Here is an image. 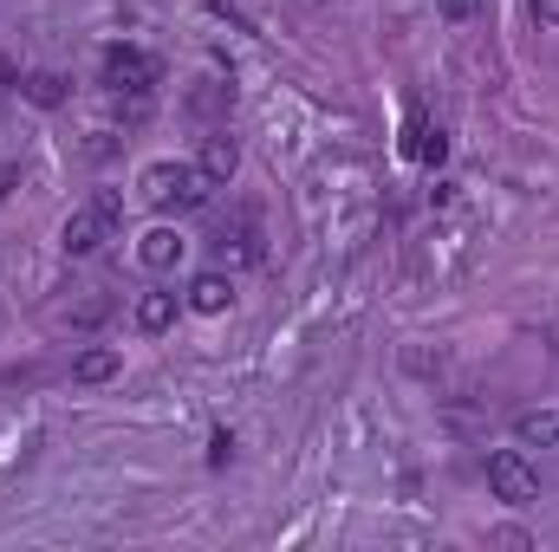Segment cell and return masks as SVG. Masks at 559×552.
Segmentation results:
<instances>
[{
  "mask_svg": "<svg viewBox=\"0 0 559 552\" xmlns=\"http://www.w3.org/2000/svg\"><path fill=\"white\" fill-rule=\"evenodd\" d=\"M138 195L150 208H176V215H189V208H202L209 195H215V182L195 169V163H150L138 176Z\"/></svg>",
  "mask_w": 559,
  "mask_h": 552,
  "instance_id": "cell-1",
  "label": "cell"
},
{
  "mask_svg": "<svg viewBox=\"0 0 559 552\" xmlns=\"http://www.w3.org/2000/svg\"><path fill=\"white\" fill-rule=\"evenodd\" d=\"M20 92H26V98H33L39 111H59V105H66V79H59V72H33V79H26Z\"/></svg>",
  "mask_w": 559,
  "mask_h": 552,
  "instance_id": "cell-13",
  "label": "cell"
},
{
  "mask_svg": "<svg viewBox=\"0 0 559 552\" xmlns=\"http://www.w3.org/2000/svg\"><path fill=\"white\" fill-rule=\"evenodd\" d=\"M182 254H189V241L176 235V228H150L138 241V261L150 274H169V267H182Z\"/></svg>",
  "mask_w": 559,
  "mask_h": 552,
  "instance_id": "cell-7",
  "label": "cell"
},
{
  "mask_svg": "<svg viewBox=\"0 0 559 552\" xmlns=\"http://www.w3.org/2000/svg\"><path fill=\"white\" fill-rule=\"evenodd\" d=\"M118 364H124V358H118L111 345H92V351H79V358H72V377H79V384H111V377H118Z\"/></svg>",
  "mask_w": 559,
  "mask_h": 552,
  "instance_id": "cell-10",
  "label": "cell"
},
{
  "mask_svg": "<svg viewBox=\"0 0 559 552\" xmlns=\"http://www.w3.org/2000/svg\"><path fill=\"white\" fill-rule=\"evenodd\" d=\"M514 442L521 448H559V410H521L514 416Z\"/></svg>",
  "mask_w": 559,
  "mask_h": 552,
  "instance_id": "cell-8",
  "label": "cell"
},
{
  "mask_svg": "<svg viewBox=\"0 0 559 552\" xmlns=\"http://www.w3.org/2000/svg\"><path fill=\"white\" fill-rule=\"evenodd\" d=\"M156 79H163V65H156L143 46H111V52H105V85H111V92L150 98V92H156Z\"/></svg>",
  "mask_w": 559,
  "mask_h": 552,
  "instance_id": "cell-4",
  "label": "cell"
},
{
  "mask_svg": "<svg viewBox=\"0 0 559 552\" xmlns=\"http://www.w3.org/2000/svg\"><path fill=\"white\" fill-rule=\"evenodd\" d=\"M481 13V0H442V20H475Z\"/></svg>",
  "mask_w": 559,
  "mask_h": 552,
  "instance_id": "cell-16",
  "label": "cell"
},
{
  "mask_svg": "<svg viewBox=\"0 0 559 552\" xmlns=\"http://www.w3.org/2000/svg\"><path fill=\"white\" fill-rule=\"evenodd\" d=\"M189 312H202V319H222L228 305H235V279H228V267H209V274L189 279Z\"/></svg>",
  "mask_w": 559,
  "mask_h": 552,
  "instance_id": "cell-5",
  "label": "cell"
},
{
  "mask_svg": "<svg viewBox=\"0 0 559 552\" xmlns=\"http://www.w3.org/2000/svg\"><path fill=\"white\" fill-rule=\"evenodd\" d=\"M534 13H540V26H559V0H534Z\"/></svg>",
  "mask_w": 559,
  "mask_h": 552,
  "instance_id": "cell-17",
  "label": "cell"
},
{
  "mask_svg": "<svg viewBox=\"0 0 559 552\" xmlns=\"http://www.w3.org/2000/svg\"><path fill=\"white\" fill-rule=\"evenodd\" d=\"M411 156H423V163H442V156H449L442 124H429V118H423V105H411Z\"/></svg>",
  "mask_w": 559,
  "mask_h": 552,
  "instance_id": "cell-12",
  "label": "cell"
},
{
  "mask_svg": "<svg viewBox=\"0 0 559 552\" xmlns=\"http://www.w3.org/2000/svg\"><path fill=\"white\" fill-rule=\"evenodd\" d=\"M118 221H124V195H118V189H98L85 208H72V215H66L59 248H66V254H98V248L118 235Z\"/></svg>",
  "mask_w": 559,
  "mask_h": 552,
  "instance_id": "cell-2",
  "label": "cell"
},
{
  "mask_svg": "<svg viewBox=\"0 0 559 552\" xmlns=\"http://www.w3.org/2000/svg\"><path fill=\"white\" fill-rule=\"evenodd\" d=\"M176 325V292H138V332L163 338Z\"/></svg>",
  "mask_w": 559,
  "mask_h": 552,
  "instance_id": "cell-11",
  "label": "cell"
},
{
  "mask_svg": "<svg viewBox=\"0 0 559 552\" xmlns=\"http://www.w3.org/2000/svg\"><path fill=\"white\" fill-rule=\"evenodd\" d=\"M235 105V85H222V79H202L195 92H189V111H202V118H215V111H228Z\"/></svg>",
  "mask_w": 559,
  "mask_h": 552,
  "instance_id": "cell-14",
  "label": "cell"
},
{
  "mask_svg": "<svg viewBox=\"0 0 559 552\" xmlns=\"http://www.w3.org/2000/svg\"><path fill=\"white\" fill-rule=\"evenodd\" d=\"M488 488H495V501H508V507H534V501H540V475H534V461H527L521 448H495V455H488Z\"/></svg>",
  "mask_w": 559,
  "mask_h": 552,
  "instance_id": "cell-3",
  "label": "cell"
},
{
  "mask_svg": "<svg viewBox=\"0 0 559 552\" xmlns=\"http://www.w3.org/2000/svg\"><path fill=\"white\" fill-rule=\"evenodd\" d=\"M228 455H235V435H228V429H215V442H209V461H215V468H222V461H228Z\"/></svg>",
  "mask_w": 559,
  "mask_h": 552,
  "instance_id": "cell-15",
  "label": "cell"
},
{
  "mask_svg": "<svg viewBox=\"0 0 559 552\" xmlns=\"http://www.w3.org/2000/svg\"><path fill=\"white\" fill-rule=\"evenodd\" d=\"M215 261H222V267H254V261H261L254 228H248V221H241V228H222V235H215Z\"/></svg>",
  "mask_w": 559,
  "mask_h": 552,
  "instance_id": "cell-9",
  "label": "cell"
},
{
  "mask_svg": "<svg viewBox=\"0 0 559 552\" xmlns=\"http://www.w3.org/2000/svg\"><path fill=\"white\" fill-rule=\"evenodd\" d=\"M195 169L222 189V182H235V169H241V143L228 137V131H209L202 137V149H195Z\"/></svg>",
  "mask_w": 559,
  "mask_h": 552,
  "instance_id": "cell-6",
  "label": "cell"
}]
</instances>
